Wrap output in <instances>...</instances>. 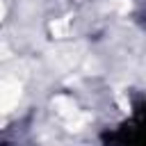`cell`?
<instances>
[{"mask_svg":"<svg viewBox=\"0 0 146 146\" xmlns=\"http://www.w3.org/2000/svg\"><path fill=\"white\" fill-rule=\"evenodd\" d=\"M2 11H5V9H2V5H0V16H2Z\"/></svg>","mask_w":146,"mask_h":146,"instance_id":"cell-2","label":"cell"},{"mask_svg":"<svg viewBox=\"0 0 146 146\" xmlns=\"http://www.w3.org/2000/svg\"><path fill=\"white\" fill-rule=\"evenodd\" d=\"M18 98V91L16 87H9V84H0V110L14 105V100Z\"/></svg>","mask_w":146,"mask_h":146,"instance_id":"cell-1","label":"cell"}]
</instances>
